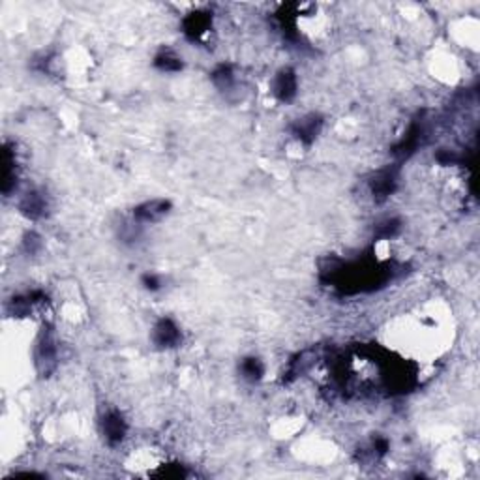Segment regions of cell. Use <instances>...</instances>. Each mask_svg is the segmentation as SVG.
<instances>
[{"label":"cell","instance_id":"6da1fadb","mask_svg":"<svg viewBox=\"0 0 480 480\" xmlns=\"http://www.w3.org/2000/svg\"><path fill=\"white\" fill-rule=\"evenodd\" d=\"M34 364H36L38 372L46 377L57 370L58 347L55 334L49 329H43L40 332V338H38L36 347H34Z\"/></svg>","mask_w":480,"mask_h":480},{"label":"cell","instance_id":"7a4b0ae2","mask_svg":"<svg viewBox=\"0 0 480 480\" xmlns=\"http://www.w3.org/2000/svg\"><path fill=\"white\" fill-rule=\"evenodd\" d=\"M152 341L160 349H175L182 343V332L175 321L164 317L156 323L154 331H152Z\"/></svg>","mask_w":480,"mask_h":480},{"label":"cell","instance_id":"3957f363","mask_svg":"<svg viewBox=\"0 0 480 480\" xmlns=\"http://www.w3.org/2000/svg\"><path fill=\"white\" fill-rule=\"evenodd\" d=\"M171 201L167 199H150L134 208V220L137 223L160 222L171 212Z\"/></svg>","mask_w":480,"mask_h":480},{"label":"cell","instance_id":"277c9868","mask_svg":"<svg viewBox=\"0 0 480 480\" xmlns=\"http://www.w3.org/2000/svg\"><path fill=\"white\" fill-rule=\"evenodd\" d=\"M297 90H299V81H297V73L291 68H284L274 75L272 94L279 102H284V104L293 102Z\"/></svg>","mask_w":480,"mask_h":480},{"label":"cell","instance_id":"5b68a950","mask_svg":"<svg viewBox=\"0 0 480 480\" xmlns=\"http://www.w3.org/2000/svg\"><path fill=\"white\" fill-rule=\"evenodd\" d=\"M321 128H323V119L319 114H306L302 119L294 120L293 126H291V134L304 145H311L317 135L321 134Z\"/></svg>","mask_w":480,"mask_h":480},{"label":"cell","instance_id":"8992f818","mask_svg":"<svg viewBox=\"0 0 480 480\" xmlns=\"http://www.w3.org/2000/svg\"><path fill=\"white\" fill-rule=\"evenodd\" d=\"M102 432H104L105 439L109 444H119L124 441L126 434H128V424H126L124 417L119 411H107L102 418Z\"/></svg>","mask_w":480,"mask_h":480},{"label":"cell","instance_id":"52a82bcc","mask_svg":"<svg viewBox=\"0 0 480 480\" xmlns=\"http://www.w3.org/2000/svg\"><path fill=\"white\" fill-rule=\"evenodd\" d=\"M398 184V171L394 167H387V169H381L373 176L372 181V193L373 199L377 203H383L385 199L390 197V193H394Z\"/></svg>","mask_w":480,"mask_h":480},{"label":"cell","instance_id":"ba28073f","mask_svg":"<svg viewBox=\"0 0 480 480\" xmlns=\"http://www.w3.org/2000/svg\"><path fill=\"white\" fill-rule=\"evenodd\" d=\"M212 14L207 10H197L191 11L190 16L184 19V34L190 38L191 42H199L210 28Z\"/></svg>","mask_w":480,"mask_h":480},{"label":"cell","instance_id":"9c48e42d","mask_svg":"<svg viewBox=\"0 0 480 480\" xmlns=\"http://www.w3.org/2000/svg\"><path fill=\"white\" fill-rule=\"evenodd\" d=\"M47 208V201L43 193L40 191H28L25 197L19 203V210L21 214H25L26 218H31V220H38V218H42L46 214Z\"/></svg>","mask_w":480,"mask_h":480},{"label":"cell","instance_id":"30bf717a","mask_svg":"<svg viewBox=\"0 0 480 480\" xmlns=\"http://www.w3.org/2000/svg\"><path fill=\"white\" fill-rule=\"evenodd\" d=\"M154 66L160 70V72H181L182 68H184V63H182V58L176 55L175 51H171V49H161L158 55L154 57Z\"/></svg>","mask_w":480,"mask_h":480},{"label":"cell","instance_id":"8fae6325","mask_svg":"<svg viewBox=\"0 0 480 480\" xmlns=\"http://www.w3.org/2000/svg\"><path fill=\"white\" fill-rule=\"evenodd\" d=\"M238 370H240L242 379H246L248 383H259L265 375L263 362L259 361V358H255V356H248V358H244V361L240 362Z\"/></svg>","mask_w":480,"mask_h":480},{"label":"cell","instance_id":"7c38bea8","mask_svg":"<svg viewBox=\"0 0 480 480\" xmlns=\"http://www.w3.org/2000/svg\"><path fill=\"white\" fill-rule=\"evenodd\" d=\"M212 83L216 85L218 90H231L235 85V72L229 64H220V66L212 72Z\"/></svg>","mask_w":480,"mask_h":480},{"label":"cell","instance_id":"4fadbf2b","mask_svg":"<svg viewBox=\"0 0 480 480\" xmlns=\"http://www.w3.org/2000/svg\"><path fill=\"white\" fill-rule=\"evenodd\" d=\"M398 231H400V222L394 220V218H388V220L377 225L375 237L381 238V240H387V238H393Z\"/></svg>","mask_w":480,"mask_h":480},{"label":"cell","instance_id":"5bb4252c","mask_svg":"<svg viewBox=\"0 0 480 480\" xmlns=\"http://www.w3.org/2000/svg\"><path fill=\"white\" fill-rule=\"evenodd\" d=\"M141 282H143V285H145L146 291H160L161 285H164V282H161V278L158 276V274L154 272H146L143 278H141Z\"/></svg>","mask_w":480,"mask_h":480},{"label":"cell","instance_id":"9a60e30c","mask_svg":"<svg viewBox=\"0 0 480 480\" xmlns=\"http://www.w3.org/2000/svg\"><path fill=\"white\" fill-rule=\"evenodd\" d=\"M23 244H25L26 252H28V253H36L38 250L42 248V238L38 237L36 233H26L25 240H23Z\"/></svg>","mask_w":480,"mask_h":480},{"label":"cell","instance_id":"2e32d148","mask_svg":"<svg viewBox=\"0 0 480 480\" xmlns=\"http://www.w3.org/2000/svg\"><path fill=\"white\" fill-rule=\"evenodd\" d=\"M173 465H167V467H164V469L160 471V473H156L158 476H166V479H184L186 476V471H184V467L182 465H175V469H171Z\"/></svg>","mask_w":480,"mask_h":480}]
</instances>
